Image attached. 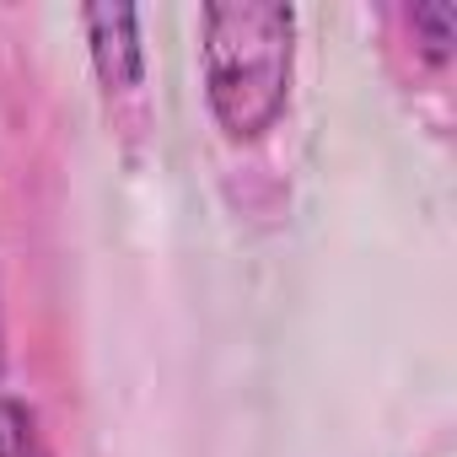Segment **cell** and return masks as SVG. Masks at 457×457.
I'll return each instance as SVG.
<instances>
[{
  "label": "cell",
  "instance_id": "obj_1",
  "mask_svg": "<svg viewBox=\"0 0 457 457\" xmlns=\"http://www.w3.org/2000/svg\"><path fill=\"white\" fill-rule=\"evenodd\" d=\"M204 103L226 140H264L296 76V6L291 0H210L199 12Z\"/></svg>",
  "mask_w": 457,
  "mask_h": 457
},
{
  "label": "cell",
  "instance_id": "obj_2",
  "mask_svg": "<svg viewBox=\"0 0 457 457\" xmlns=\"http://www.w3.org/2000/svg\"><path fill=\"white\" fill-rule=\"evenodd\" d=\"M81 33H87L92 76H97L103 97H108V103L140 97V87H145L140 12L124 6V0H97V6H81Z\"/></svg>",
  "mask_w": 457,
  "mask_h": 457
},
{
  "label": "cell",
  "instance_id": "obj_3",
  "mask_svg": "<svg viewBox=\"0 0 457 457\" xmlns=\"http://www.w3.org/2000/svg\"><path fill=\"white\" fill-rule=\"evenodd\" d=\"M0 457H54L33 403L0 393Z\"/></svg>",
  "mask_w": 457,
  "mask_h": 457
},
{
  "label": "cell",
  "instance_id": "obj_4",
  "mask_svg": "<svg viewBox=\"0 0 457 457\" xmlns=\"http://www.w3.org/2000/svg\"><path fill=\"white\" fill-rule=\"evenodd\" d=\"M409 28H414V49L425 54V65H446L452 60V38H457V12L446 0H414L409 6Z\"/></svg>",
  "mask_w": 457,
  "mask_h": 457
},
{
  "label": "cell",
  "instance_id": "obj_5",
  "mask_svg": "<svg viewBox=\"0 0 457 457\" xmlns=\"http://www.w3.org/2000/svg\"><path fill=\"white\" fill-rule=\"evenodd\" d=\"M0 377H6V307H0Z\"/></svg>",
  "mask_w": 457,
  "mask_h": 457
}]
</instances>
